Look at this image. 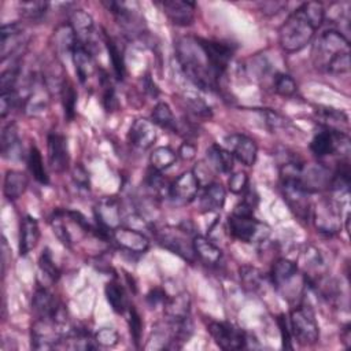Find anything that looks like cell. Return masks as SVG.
<instances>
[{
    "instance_id": "cell-13",
    "label": "cell",
    "mask_w": 351,
    "mask_h": 351,
    "mask_svg": "<svg viewBox=\"0 0 351 351\" xmlns=\"http://www.w3.org/2000/svg\"><path fill=\"white\" fill-rule=\"evenodd\" d=\"M69 25L74 32L77 43L95 53L97 49V34L93 18L84 10H74L70 15Z\"/></svg>"
},
{
    "instance_id": "cell-29",
    "label": "cell",
    "mask_w": 351,
    "mask_h": 351,
    "mask_svg": "<svg viewBox=\"0 0 351 351\" xmlns=\"http://www.w3.org/2000/svg\"><path fill=\"white\" fill-rule=\"evenodd\" d=\"M207 166L214 169L218 173L228 174L233 170V155L230 151L222 148L218 144H213L208 147L206 152Z\"/></svg>"
},
{
    "instance_id": "cell-24",
    "label": "cell",
    "mask_w": 351,
    "mask_h": 351,
    "mask_svg": "<svg viewBox=\"0 0 351 351\" xmlns=\"http://www.w3.org/2000/svg\"><path fill=\"white\" fill-rule=\"evenodd\" d=\"M40 240V228L36 218L26 215L21 219L19 225V254L27 255L36 248Z\"/></svg>"
},
{
    "instance_id": "cell-56",
    "label": "cell",
    "mask_w": 351,
    "mask_h": 351,
    "mask_svg": "<svg viewBox=\"0 0 351 351\" xmlns=\"http://www.w3.org/2000/svg\"><path fill=\"white\" fill-rule=\"evenodd\" d=\"M144 90L148 92V93H149L151 96H154V97L159 93L156 85L152 82V80L149 78V75H147V77L144 78Z\"/></svg>"
},
{
    "instance_id": "cell-9",
    "label": "cell",
    "mask_w": 351,
    "mask_h": 351,
    "mask_svg": "<svg viewBox=\"0 0 351 351\" xmlns=\"http://www.w3.org/2000/svg\"><path fill=\"white\" fill-rule=\"evenodd\" d=\"M281 189L284 200L293 215L302 221H307L311 210L310 193L303 188L299 178H281Z\"/></svg>"
},
{
    "instance_id": "cell-4",
    "label": "cell",
    "mask_w": 351,
    "mask_h": 351,
    "mask_svg": "<svg viewBox=\"0 0 351 351\" xmlns=\"http://www.w3.org/2000/svg\"><path fill=\"white\" fill-rule=\"evenodd\" d=\"M155 237L158 243L176 254L181 259L193 263L196 255L193 251V237H189V229L185 226H165L159 230H155Z\"/></svg>"
},
{
    "instance_id": "cell-1",
    "label": "cell",
    "mask_w": 351,
    "mask_h": 351,
    "mask_svg": "<svg viewBox=\"0 0 351 351\" xmlns=\"http://www.w3.org/2000/svg\"><path fill=\"white\" fill-rule=\"evenodd\" d=\"M325 21V8L318 1H307L299 5L280 26L278 41L285 52L303 49L315 36Z\"/></svg>"
},
{
    "instance_id": "cell-21",
    "label": "cell",
    "mask_w": 351,
    "mask_h": 351,
    "mask_svg": "<svg viewBox=\"0 0 351 351\" xmlns=\"http://www.w3.org/2000/svg\"><path fill=\"white\" fill-rule=\"evenodd\" d=\"M228 145H230V152L244 166H252L258 156L256 143L245 134H232L226 138Z\"/></svg>"
},
{
    "instance_id": "cell-33",
    "label": "cell",
    "mask_w": 351,
    "mask_h": 351,
    "mask_svg": "<svg viewBox=\"0 0 351 351\" xmlns=\"http://www.w3.org/2000/svg\"><path fill=\"white\" fill-rule=\"evenodd\" d=\"M151 122L162 129L170 130L173 133H177V121L174 118V114L167 103L159 101L151 114Z\"/></svg>"
},
{
    "instance_id": "cell-31",
    "label": "cell",
    "mask_w": 351,
    "mask_h": 351,
    "mask_svg": "<svg viewBox=\"0 0 351 351\" xmlns=\"http://www.w3.org/2000/svg\"><path fill=\"white\" fill-rule=\"evenodd\" d=\"M317 117L325 129L347 133L346 130L348 129V118L343 111L335 108H322L317 111Z\"/></svg>"
},
{
    "instance_id": "cell-40",
    "label": "cell",
    "mask_w": 351,
    "mask_h": 351,
    "mask_svg": "<svg viewBox=\"0 0 351 351\" xmlns=\"http://www.w3.org/2000/svg\"><path fill=\"white\" fill-rule=\"evenodd\" d=\"M273 88H274V92L282 97H291L298 90V85L295 80L291 75L282 74V73H278L273 77Z\"/></svg>"
},
{
    "instance_id": "cell-23",
    "label": "cell",
    "mask_w": 351,
    "mask_h": 351,
    "mask_svg": "<svg viewBox=\"0 0 351 351\" xmlns=\"http://www.w3.org/2000/svg\"><path fill=\"white\" fill-rule=\"evenodd\" d=\"M71 58H73L75 73L80 82L85 84L97 71L93 53L86 48H84L82 45H80L78 43H75V47L71 52Z\"/></svg>"
},
{
    "instance_id": "cell-27",
    "label": "cell",
    "mask_w": 351,
    "mask_h": 351,
    "mask_svg": "<svg viewBox=\"0 0 351 351\" xmlns=\"http://www.w3.org/2000/svg\"><path fill=\"white\" fill-rule=\"evenodd\" d=\"M1 155L5 159H19L22 154V145L18 134V126L15 122H10L1 132Z\"/></svg>"
},
{
    "instance_id": "cell-8",
    "label": "cell",
    "mask_w": 351,
    "mask_h": 351,
    "mask_svg": "<svg viewBox=\"0 0 351 351\" xmlns=\"http://www.w3.org/2000/svg\"><path fill=\"white\" fill-rule=\"evenodd\" d=\"M32 307L37 318L52 319L60 326L66 325V307L47 288L38 287L32 299Z\"/></svg>"
},
{
    "instance_id": "cell-30",
    "label": "cell",
    "mask_w": 351,
    "mask_h": 351,
    "mask_svg": "<svg viewBox=\"0 0 351 351\" xmlns=\"http://www.w3.org/2000/svg\"><path fill=\"white\" fill-rule=\"evenodd\" d=\"M27 176L19 170H8L3 181V193L8 200L19 199L27 189Z\"/></svg>"
},
{
    "instance_id": "cell-44",
    "label": "cell",
    "mask_w": 351,
    "mask_h": 351,
    "mask_svg": "<svg viewBox=\"0 0 351 351\" xmlns=\"http://www.w3.org/2000/svg\"><path fill=\"white\" fill-rule=\"evenodd\" d=\"M258 202H259V199H258V195L255 193V191L247 188L245 192H244L243 200L234 207L233 214H236V215H252L256 206H258Z\"/></svg>"
},
{
    "instance_id": "cell-49",
    "label": "cell",
    "mask_w": 351,
    "mask_h": 351,
    "mask_svg": "<svg viewBox=\"0 0 351 351\" xmlns=\"http://www.w3.org/2000/svg\"><path fill=\"white\" fill-rule=\"evenodd\" d=\"M95 340L97 343V346L101 347H114L118 344L119 341V335L115 329L112 328H101L97 330V333L95 335Z\"/></svg>"
},
{
    "instance_id": "cell-34",
    "label": "cell",
    "mask_w": 351,
    "mask_h": 351,
    "mask_svg": "<svg viewBox=\"0 0 351 351\" xmlns=\"http://www.w3.org/2000/svg\"><path fill=\"white\" fill-rule=\"evenodd\" d=\"M59 92H60L64 118L67 121H73L75 117V104H77V92L74 89L73 82L69 78H63Z\"/></svg>"
},
{
    "instance_id": "cell-39",
    "label": "cell",
    "mask_w": 351,
    "mask_h": 351,
    "mask_svg": "<svg viewBox=\"0 0 351 351\" xmlns=\"http://www.w3.org/2000/svg\"><path fill=\"white\" fill-rule=\"evenodd\" d=\"M240 278L243 285L251 292H256L265 285V276L252 266H243L240 269Z\"/></svg>"
},
{
    "instance_id": "cell-48",
    "label": "cell",
    "mask_w": 351,
    "mask_h": 351,
    "mask_svg": "<svg viewBox=\"0 0 351 351\" xmlns=\"http://www.w3.org/2000/svg\"><path fill=\"white\" fill-rule=\"evenodd\" d=\"M19 93L18 90H8V92H1L0 93V115L1 118H5V115L15 108L19 104Z\"/></svg>"
},
{
    "instance_id": "cell-16",
    "label": "cell",
    "mask_w": 351,
    "mask_h": 351,
    "mask_svg": "<svg viewBox=\"0 0 351 351\" xmlns=\"http://www.w3.org/2000/svg\"><path fill=\"white\" fill-rule=\"evenodd\" d=\"M47 152L49 167L55 173H64L70 166L67 140L63 134L49 133L47 137Z\"/></svg>"
},
{
    "instance_id": "cell-36",
    "label": "cell",
    "mask_w": 351,
    "mask_h": 351,
    "mask_svg": "<svg viewBox=\"0 0 351 351\" xmlns=\"http://www.w3.org/2000/svg\"><path fill=\"white\" fill-rule=\"evenodd\" d=\"M104 44H106V48H107V52H108V58H110L111 64H112L114 74H115L117 80L122 81L123 77H125V73H126L123 52L119 49L117 43L111 37H108V36H104Z\"/></svg>"
},
{
    "instance_id": "cell-2",
    "label": "cell",
    "mask_w": 351,
    "mask_h": 351,
    "mask_svg": "<svg viewBox=\"0 0 351 351\" xmlns=\"http://www.w3.org/2000/svg\"><path fill=\"white\" fill-rule=\"evenodd\" d=\"M311 60L319 71L330 74L348 73L351 67L348 38L339 30H325L313 44Z\"/></svg>"
},
{
    "instance_id": "cell-25",
    "label": "cell",
    "mask_w": 351,
    "mask_h": 351,
    "mask_svg": "<svg viewBox=\"0 0 351 351\" xmlns=\"http://www.w3.org/2000/svg\"><path fill=\"white\" fill-rule=\"evenodd\" d=\"M163 306V313L169 322H178L191 317V296L186 292H181L166 299Z\"/></svg>"
},
{
    "instance_id": "cell-3",
    "label": "cell",
    "mask_w": 351,
    "mask_h": 351,
    "mask_svg": "<svg viewBox=\"0 0 351 351\" xmlns=\"http://www.w3.org/2000/svg\"><path fill=\"white\" fill-rule=\"evenodd\" d=\"M176 52L182 73L197 88L210 92L219 88V78L213 71L197 37H184L178 40Z\"/></svg>"
},
{
    "instance_id": "cell-6",
    "label": "cell",
    "mask_w": 351,
    "mask_h": 351,
    "mask_svg": "<svg viewBox=\"0 0 351 351\" xmlns=\"http://www.w3.org/2000/svg\"><path fill=\"white\" fill-rule=\"evenodd\" d=\"M230 234L243 243H263L270 234V226L252 215L232 214L228 218Z\"/></svg>"
},
{
    "instance_id": "cell-28",
    "label": "cell",
    "mask_w": 351,
    "mask_h": 351,
    "mask_svg": "<svg viewBox=\"0 0 351 351\" xmlns=\"http://www.w3.org/2000/svg\"><path fill=\"white\" fill-rule=\"evenodd\" d=\"M226 200V189L219 182H210L206 185L202 197H200V208L204 213L221 210Z\"/></svg>"
},
{
    "instance_id": "cell-35",
    "label": "cell",
    "mask_w": 351,
    "mask_h": 351,
    "mask_svg": "<svg viewBox=\"0 0 351 351\" xmlns=\"http://www.w3.org/2000/svg\"><path fill=\"white\" fill-rule=\"evenodd\" d=\"M177 156V152L173 151L170 147H156L149 155L151 169L156 171H163L176 163Z\"/></svg>"
},
{
    "instance_id": "cell-43",
    "label": "cell",
    "mask_w": 351,
    "mask_h": 351,
    "mask_svg": "<svg viewBox=\"0 0 351 351\" xmlns=\"http://www.w3.org/2000/svg\"><path fill=\"white\" fill-rule=\"evenodd\" d=\"M100 85L103 86V97H101V104L104 107L106 111L111 112L115 111L118 108V100H117V95L114 90V86L111 85L107 74L103 71V75L99 78Z\"/></svg>"
},
{
    "instance_id": "cell-41",
    "label": "cell",
    "mask_w": 351,
    "mask_h": 351,
    "mask_svg": "<svg viewBox=\"0 0 351 351\" xmlns=\"http://www.w3.org/2000/svg\"><path fill=\"white\" fill-rule=\"evenodd\" d=\"M145 186L147 189L154 195V196H162L163 193H166L169 196V186L166 180L162 177L160 171H156L154 169H151L148 173H147V177H145Z\"/></svg>"
},
{
    "instance_id": "cell-14",
    "label": "cell",
    "mask_w": 351,
    "mask_h": 351,
    "mask_svg": "<svg viewBox=\"0 0 351 351\" xmlns=\"http://www.w3.org/2000/svg\"><path fill=\"white\" fill-rule=\"evenodd\" d=\"M197 41L210 63L213 71L221 80L228 69V64L232 59L233 51L230 49V47H228L223 43H219V41L200 38V37H197Z\"/></svg>"
},
{
    "instance_id": "cell-7",
    "label": "cell",
    "mask_w": 351,
    "mask_h": 351,
    "mask_svg": "<svg viewBox=\"0 0 351 351\" xmlns=\"http://www.w3.org/2000/svg\"><path fill=\"white\" fill-rule=\"evenodd\" d=\"M315 229L324 234H336L341 228V210L336 200L324 197L310 210Z\"/></svg>"
},
{
    "instance_id": "cell-47",
    "label": "cell",
    "mask_w": 351,
    "mask_h": 351,
    "mask_svg": "<svg viewBox=\"0 0 351 351\" xmlns=\"http://www.w3.org/2000/svg\"><path fill=\"white\" fill-rule=\"evenodd\" d=\"M18 77H19V66L18 64L4 70L0 75V93L8 92V90H15Z\"/></svg>"
},
{
    "instance_id": "cell-51",
    "label": "cell",
    "mask_w": 351,
    "mask_h": 351,
    "mask_svg": "<svg viewBox=\"0 0 351 351\" xmlns=\"http://www.w3.org/2000/svg\"><path fill=\"white\" fill-rule=\"evenodd\" d=\"M73 181L80 189H89V174L82 165H75L71 171Z\"/></svg>"
},
{
    "instance_id": "cell-19",
    "label": "cell",
    "mask_w": 351,
    "mask_h": 351,
    "mask_svg": "<svg viewBox=\"0 0 351 351\" xmlns=\"http://www.w3.org/2000/svg\"><path fill=\"white\" fill-rule=\"evenodd\" d=\"M0 36L1 60H5L8 56L14 55L25 44V30L19 22H10L3 25L0 29Z\"/></svg>"
},
{
    "instance_id": "cell-20",
    "label": "cell",
    "mask_w": 351,
    "mask_h": 351,
    "mask_svg": "<svg viewBox=\"0 0 351 351\" xmlns=\"http://www.w3.org/2000/svg\"><path fill=\"white\" fill-rule=\"evenodd\" d=\"M156 137L158 134H156L155 125L145 118H137L130 125L128 132L129 143L138 149L151 148L156 141Z\"/></svg>"
},
{
    "instance_id": "cell-11",
    "label": "cell",
    "mask_w": 351,
    "mask_h": 351,
    "mask_svg": "<svg viewBox=\"0 0 351 351\" xmlns=\"http://www.w3.org/2000/svg\"><path fill=\"white\" fill-rule=\"evenodd\" d=\"M207 330L217 343V346L226 351L241 350L245 347L247 336L236 325L225 321H210Z\"/></svg>"
},
{
    "instance_id": "cell-57",
    "label": "cell",
    "mask_w": 351,
    "mask_h": 351,
    "mask_svg": "<svg viewBox=\"0 0 351 351\" xmlns=\"http://www.w3.org/2000/svg\"><path fill=\"white\" fill-rule=\"evenodd\" d=\"M341 343L344 344V347H350V325H346L343 328V333H341Z\"/></svg>"
},
{
    "instance_id": "cell-38",
    "label": "cell",
    "mask_w": 351,
    "mask_h": 351,
    "mask_svg": "<svg viewBox=\"0 0 351 351\" xmlns=\"http://www.w3.org/2000/svg\"><path fill=\"white\" fill-rule=\"evenodd\" d=\"M27 167L36 181H38L40 184H48L49 178H48L47 170L44 167L43 156L36 145H32L30 151L27 154Z\"/></svg>"
},
{
    "instance_id": "cell-32",
    "label": "cell",
    "mask_w": 351,
    "mask_h": 351,
    "mask_svg": "<svg viewBox=\"0 0 351 351\" xmlns=\"http://www.w3.org/2000/svg\"><path fill=\"white\" fill-rule=\"evenodd\" d=\"M104 295L117 314H123L129 308V300L123 287L118 281H108L104 287Z\"/></svg>"
},
{
    "instance_id": "cell-10",
    "label": "cell",
    "mask_w": 351,
    "mask_h": 351,
    "mask_svg": "<svg viewBox=\"0 0 351 351\" xmlns=\"http://www.w3.org/2000/svg\"><path fill=\"white\" fill-rule=\"evenodd\" d=\"M63 326L58 325L52 319L37 318L30 330L32 348L34 350H52L58 348L62 344L64 337Z\"/></svg>"
},
{
    "instance_id": "cell-5",
    "label": "cell",
    "mask_w": 351,
    "mask_h": 351,
    "mask_svg": "<svg viewBox=\"0 0 351 351\" xmlns=\"http://www.w3.org/2000/svg\"><path fill=\"white\" fill-rule=\"evenodd\" d=\"M288 325L292 337L302 346L315 344L319 339V328L315 315L308 306L295 307L289 314Z\"/></svg>"
},
{
    "instance_id": "cell-55",
    "label": "cell",
    "mask_w": 351,
    "mask_h": 351,
    "mask_svg": "<svg viewBox=\"0 0 351 351\" xmlns=\"http://www.w3.org/2000/svg\"><path fill=\"white\" fill-rule=\"evenodd\" d=\"M259 7H261V11L266 15H274L277 12H280L284 7H287V3H282V1H263V3H259Z\"/></svg>"
},
{
    "instance_id": "cell-45",
    "label": "cell",
    "mask_w": 351,
    "mask_h": 351,
    "mask_svg": "<svg viewBox=\"0 0 351 351\" xmlns=\"http://www.w3.org/2000/svg\"><path fill=\"white\" fill-rule=\"evenodd\" d=\"M128 311H129L130 336H132V340H133L134 346L138 348L140 347V340H141V333H143V321H141V317H140V314H138V311L136 310L134 306H129Z\"/></svg>"
},
{
    "instance_id": "cell-46",
    "label": "cell",
    "mask_w": 351,
    "mask_h": 351,
    "mask_svg": "<svg viewBox=\"0 0 351 351\" xmlns=\"http://www.w3.org/2000/svg\"><path fill=\"white\" fill-rule=\"evenodd\" d=\"M185 103H186V107L189 108V111L197 117V118H203V119H207V118H211L213 117V112H211V108L199 97H193V96H186L185 97Z\"/></svg>"
},
{
    "instance_id": "cell-26",
    "label": "cell",
    "mask_w": 351,
    "mask_h": 351,
    "mask_svg": "<svg viewBox=\"0 0 351 351\" xmlns=\"http://www.w3.org/2000/svg\"><path fill=\"white\" fill-rule=\"evenodd\" d=\"M192 241L196 259L203 262L206 266H215L219 263L222 258V251L210 239L200 234H195Z\"/></svg>"
},
{
    "instance_id": "cell-54",
    "label": "cell",
    "mask_w": 351,
    "mask_h": 351,
    "mask_svg": "<svg viewBox=\"0 0 351 351\" xmlns=\"http://www.w3.org/2000/svg\"><path fill=\"white\" fill-rule=\"evenodd\" d=\"M177 155H178L181 159H184V160H191V159H193L195 155H196V145H195L193 143H191L189 140H186V141H184V143L180 145Z\"/></svg>"
},
{
    "instance_id": "cell-17",
    "label": "cell",
    "mask_w": 351,
    "mask_h": 351,
    "mask_svg": "<svg viewBox=\"0 0 351 351\" xmlns=\"http://www.w3.org/2000/svg\"><path fill=\"white\" fill-rule=\"evenodd\" d=\"M111 239L119 248L132 254H144L149 248L148 237L143 232L133 228L119 226L112 230Z\"/></svg>"
},
{
    "instance_id": "cell-18",
    "label": "cell",
    "mask_w": 351,
    "mask_h": 351,
    "mask_svg": "<svg viewBox=\"0 0 351 351\" xmlns=\"http://www.w3.org/2000/svg\"><path fill=\"white\" fill-rule=\"evenodd\" d=\"M299 276V267L295 262L280 258L273 263L270 278L273 285H276L278 289H282L285 295L289 292H296L295 280Z\"/></svg>"
},
{
    "instance_id": "cell-22",
    "label": "cell",
    "mask_w": 351,
    "mask_h": 351,
    "mask_svg": "<svg viewBox=\"0 0 351 351\" xmlns=\"http://www.w3.org/2000/svg\"><path fill=\"white\" fill-rule=\"evenodd\" d=\"M162 7L170 22L177 26H189L195 19L196 4L193 1L167 0L162 3Z\"/></svg>"
},
{
    "instance_id": "cell-12",
    "label": "cell",
    "mask_w": 351,
    "mask_h": 351,
    "mask_svg": "<svg viewBox=\"0 0 351 351\" xmlns=\"http://www.w3.org/2000/svg\"><path fill=\"white\" fill-rule=\"evenodd\" d=\"M95 219L103 239L111 237L114 229L121 226V203L114 196L103 197L95 206Z\"/></svg>"
},
{
    "instance_id": "cell-52",
    "label": "cell",
    "mask_w": 351,
    "mask_h": 351,
    "mask_svg": "<svg viewBox=\"0 0 351 351\" xmlns=\"http://www.w3.org/2000/svg\"><path fill=\"white\" fill-rule=\"evenodd\" d=\"M277 322H278V328H280V332H281V339H282V347L284 348H292V344H291V330H289V325H288V319L284 314L278 315L277 318Z\"/></svg>"
},
{
    "instance_id": "cell-42",
    "label": "cell",
    "mask_w": 351,
    "mask_h": 351,
    "mask_svg": "<svg viewBox=\"0 0 351 351\" xmlns=\"http://www.w3.org/2000/svg\"><path fill=\"white\" fill-rule=\"evenodd\" d=\"M38 267L41 270V273L51 281L55 282L59 280L60 277V271L58 269V266L55 265L53 259H52V254L49 251V248L43 250L40 259H38Z\"/></svg>"
},
{
    "instance_id": "cell-50",
    "label": "cell",
    "mask_w": 351,
    "mask_h": 351,
    "mask_svg": "<svg viewBox=\"0 0 351 351\" xmlns=\"http://www.w3.org/2000/svg\"><path fill=\"white\" fill-rule=\"evenodd\" d=\"M228 185L232 193H244L245 189L248 188V176L244 171H236L229 177Z\"/></svg>"
},
{
    "instance_id": "cell-15",
    "label": "cell",
    "mask_w": 351,
    "mask_h": 351,
    "mask_svg": "<svg viewBox=\"0 0 351 351\" xmlns=\"http://www.w3.org/2000/svg\"><path fill=\"white\" fill-rule=\"evenodd\" d=\"M200 188V182L193 170L181 173L169 186V197L178 204L191 203Z\"/></svg>"
},
{
    "instance_id": "cell-53",
    "label": "cell",
    "mask_w": 351,
    "mask_h": 351,
    "mask_svg": "<svg viewBox=\"0 0 351 351\" xmlns=\"http://www.w3.org/2000/svg\"><path fill=\"white\" fill-rule=\"evenodd\" d=\"M147 303L152 307V308H155V306H158V304H165V302H166V293H165V291L163 289H160V288H154V289H151L148 293H147Z\"/></svg>"
},
{
    "instance_id": "cell-37",
    "label": "cell",
    "mask_w": 351,
    "mask_h": 351,
    "mask_svg": "<svg viewBox=\"0 0 351 351\" xmlns=\"http://www.w3.org/2000/svg\"><path fill=\"white\" fill-rule=\"evenodd\" d=\"M49 3L47 1H19L18 3V11L21 16L30 22H38L41 21L47 11H48Z\"/></svg>"
}]
</instances>
